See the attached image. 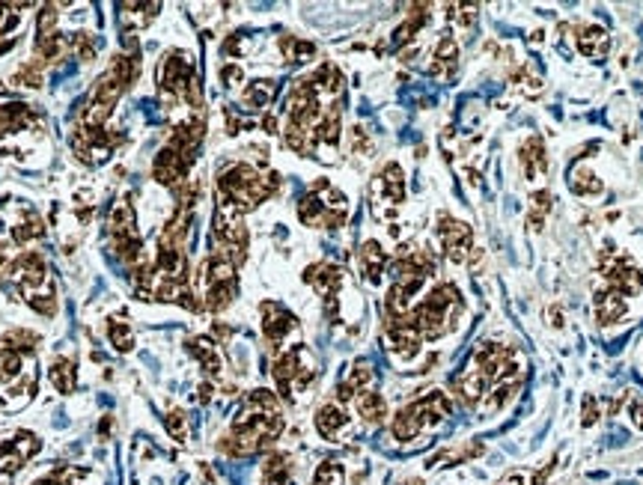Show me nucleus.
I'll list each match as a JSON object with an SVG mask.
<instances>
[{
	"instance_id": "f257e3e1",
	"label": "nucleus",
	"mask_w": 643,
	"mask_h": 485,
	"mask_svg": "<svg viewBox=\"0 0 643 485\" xmlns=\"http://www.w3.org/2000/svg\"><path fill=\"white\" fill-rule=\"evenodd\" d=\"M217 191H221V200H230L233 205H239L242 212L256 209V205L271 196V187L265 182V176L251 164L226 167V170L217 176Z\"/></svg>"
},
{
	"instance_id": "f03ea898",
	"label": "nucleus",
	"mask_w": 643,
	"mask_h": 485,
	"mask_svg": "<svg viewBox=\"0 0 643 485\" xmlns=\"http://www.w3.org/2000/svg\"><path fill=\"white\" fill-rule=\"evenodd\" d=\"M438 239L444 244V253H447L450 262H464L471 253V226L456 221L450 214L438 217Z\"/></svg>"
},
{
	"instance_id": "7ed1b4c3",
	"label": "nucleus",
	"mask_w": 643,
	"mask_h": 485,
	"mask_svg": "<svg viewBox=\"0 0 643 485\" xmlns=\"http://www.w3.org/2000/svg\"><path fill=\"white\" fill-rule=\"evenodd\" d=\"M260 313H262V333H265V340H269L271 345H274V342H283L292 331H298V322H295V315L286 310L283 304H277V301H262V304H260Z\"/></svg>"
},
{
	"instance_id": "20e7f679",
	"label": "nucleus",
	"mask_w": 643,
	"mask_h": 485,
	"mask_svg": "<svg viewBox=\"0 0 643 485\" xmlns=\"http://www.w3.org/2000/svg\"><path fill=\"white\" fill-rule=\"evenodd\" d=\"M188 167H191V161H188V158H182L176 149H170V146H164V149L155 155L152 176H155V182H161V185H167V187H179L182 182H188V179H185V176H188Z\"/></svg>"
},
{
	"instance_id": "39448f33",
	"label": "nucleus",
	"mask_w": 643,
	"mask_h": 485,
	"mask_svg": "<svg viewBox=\"0 0 643 485\" xmlns=\"http://www.w3.org/2000/svg\"><path fill=\"white\" fill-rule=\"evenodd\" d=\"M301 358H304V349H301V345H292V349H283L274 358V363H271L277 390H280V396H286V399L292 396V381H295V375H298L301 366H304Z\"/></svg>"
},
{
	"instance_id": "423d86ee",
	"label": "nucleus",
	"mask_w": 643,
	"mask_h": 485,
	"mask_svg": "<svg viewBox=\"0 0 643 485\" xmlns=\"http://www.w3.org/2000/svg\"><path fill=\"white\" fill-rule=\"evenodd\" d=\"M605 277L610 280V289L619 292L622 298H628V295H637V292L643 289V274H640L628 259H617V265H608V268H605Z\"/></svg>"
},
{
	"instance_id": "0eeeda50",
	"label": "nucleus",
	"mask_w": 643,
	"mask_h": 485,
	"mask_svg": "<svg viewBox=\"0 0 643 485\" xmlns=\"http://www.w3.org/2000/svg\"><path fill=\"white\" fill-rule=\"evenodd\" d=\"M453 387H456V396L464 405H468V408H477V405L486 399V393H489V378L477 369V366H468V369H464L456 378Z\"/></svg>"
},
{
	"instance_id": "6e6552de",
	"label": "nucleus",
	"mask_w": 643,
	"mask_h": 485,
	"mask_svg": "<svg viewBox=\"0 0 643 485\" xmlns=\"http://www.w3.org/2000/svg\"><path fill=\"white\" fill-rule=\"evenodd\" d=\"M304 283L313 286L316 292H322L325 298H334L340 289V283H343V271L334 262H316L304 271Z\"/></svg>"
},
{
	"instance_id": "1a4fd4ad",
	"label": "nucleus",
	"mask_w": 643,
	"mask_h": 485,
	"mask_svg": "<svg viewBox=\"0 0 643 485\" xmlns=\"http://www.w3.org/2000/svg\"><path fill=\"white\" fill-rule=\"evenodd\" d=\"M316 429H319L322 438L337 441L340 434L349 429V414H345V408L337 402H325L322 408L316 411Z\"/></svg>"
},
{
	"instance_id": "9d476101",
	"label": "nucleus",
	"mask_w": 643,
	"mask_h": 485,
	"mask_svg": "<svg viewBox=\"0 0 643 485\" xmlns=\"http://www.w3.org/2000/svg\"><path fill=\"white\" fill-rule=\"evenodd\" d=\"M578 51L583 57H590V60H601V57H608L610 51V36L605 27H599V24H583L578 27Z\"/></svg>"
},
{
	"instance_id": "9b49d317",
	"label": "nucleus",
	"mask_w": 643,
	"mask_h": 485,
	"mask_svg": "<svg viewBox=\"0 0 643 485\" xmlns=\"http://www.w3.org/2000/svg\"><path fill=\"white\" fill-rule=\"evenodd\" d=\"M414 408L420 411L423 425H435V423H441L444 417H450L453 399H450L447 393H441V390H432V393H426V396H420V399L414 402Z\"/></svg>"
},
{
	"instance_id": "f8f14e48",
	"label": "nucleus",
	"mask_w": 643,
	"mask_h": 485,
	"mask_svg": "<svg viewBox=\"0 0 643 485\" xmlns=\"http://www.w3.org/2000/svg\"><path fill=\"white\" fill-rule=\"evenodd\" d=\"M521 170L530 182H536L539 176L548 173V158H545L542 137H527V143L521 146Z\"/></svg>"
},
{
	"instance_id": "ddd939ff",
	"label": "nucleus",
	"mask_w": 643,
	"mask_h": 485,
	"mask_svg": "<svg viewBox=\"0 0 643 485\" xmlns=\"http://www.w3.org/2000/svg\"><path fill=\"white\" fill-rule=\"evenodd\" d=\"M459 68V45L453 36H444L438 48H435V57H432V66H429V75L435 77H450L453 72Z\"/></svg>"
},
{
	"instance_id": "4468645a",
	"label": "nucleus",
	"mask_w": 643,
	"mask_h": 485,
	"mask_svg": "<svg viewBox=\"0 0 643 485\" xmlns=\"http://www.w3.org/2000/svg\"><path fill=\"white\" fill-rule=\"evenodd\" d=\"M188 351L200 360V366L206 369L209 378H217V375H221L224 360H221V354H217V345L209 340V336H194V340H188Z\"/></svg>"
},
{
	"instance_id": "2eb2a0df",
	"label": "nucleus",
	"mask_w": 643,
	"mask_h": 485,
	"mask_svg": "<svg viewBox=\"0 0 643 485\" xmlns=\"http://www.w3.org/2000/svg\"><path fill=\"white\" fill-rule=\"evenodd\" d=\"M390 432H393V438H397V441H414L423 432V417H420V411L414 408V402L393 414Z\"/></svg>"
},
{
	"instance_id": "dca6fc26",
	"label": "nucleus",
	"mask_w": 643,
	"mask_h": 485,
	"mask_svg": "<svg viewBox=\"0 0 643 485\" xmlns=\"http://www.w3.org/2000/svg\"><path fill=\"white\" fill-rule=\"evenodd\" d=\"M354 408H358V417L370 425H381L384 417H388V402H384L381 393L375 390H363L354 396Z\"/></svg>"
},
{
	"instance_id": "f3484780",
	"label": "nucleus",
	"mask_w": 643,
	"mask_h": 485,
	"mask_svg": "<svg viewBox=\"0 0 643 485\" xmlns=\"http://www.w3.org/2000/svg\"><path fill=\"white\" fill-rule=\"evenodd\" d=\"M358 262H361V271H363V277H367L370 283H381L388 256H384L379 241H363L361 244V253H358Z\"/></svg>"
},
{
	"instance_id": "a211bd4d",
	"label": "nucleus",
	"mask_w": 643,
	"mask_h": 485,
	"mask_svg": "<svg viewBox=\"0 0 643 485\" xmlns=\"http://www.w3.org/2000/svg\"><path fill=\"white\" fill-rule=\"evenodd\" d=\"M626 315V298L613 289H605L596 295V322L599 324H613L617 319Z\"/></svg>"
},
{
	"instance_id": "6ab92c4d",
	"label": "nucleus",
	"mask_w": 643,
	"mask_h": 485,
	"mask_svg": "<svg viewBox=\"0 0 643 485\" xmlns=\"http://www.w3.org/2000/svg\"><path fill=\"white\" fill-rule=\"evenodd\" d=\"M313 134H316V143H325V146H331V149L340 143V107L337 104H331L328 111L322 113V120L313 128Z\"/></svg>"
},
{
	"instance_id": "aec40b11",
	"label": "nucleus",
	"mask_w": 643,
	"mask_h": 485,
	"mask_svg": "<svg viewBox=\"0 0 643 485\" xmlns=\"http://www.w3.org/2000/svg\"><path fill=\"white\" fill-rule=\"evenodd\" d=\"M235 298V280H226V283H209L206 286V295H203V306L212 313H224L226 306L233 304Z\"/></svg>"
},
{
	"instance_id": "412c9836",
	"label": "nucleus",
	"mask_w": 643,
	"mask_h": 485,
	"mask_svg": "<svg viewBox=\"0 0 643 485\" xmlns=\"http://www.w3.org/2000/svg\"><path fill=\"white\" fill-rule=\"evenodd\" d=\"M134 226H137V217H134V209H132L128 203L114 205L111 214H107V230H111L114 239H116V235H132V232H137Z\"/></svg>"
},
{
	"instance_id": "4be33fe9",
	"label": "nucleus",
	"mask_w": 643,
	"mask_h": 485,
	"mask_svg": "<svg viewBox=\"0 0 643 485\" xmlns=\"http://www.w3.org/2000/svg\"><path fill=\"white\" fill-rule=\"evenodd\" d=\"M48 378L57 387V393H72L75 384H78V372H75V363L72 360H54L51 369H48Z\"/></svg>"
},
{
	"instance_id": "5701e85b",
	"label": "nucleus",
	"mask_w": 643,
	"mask_h": 485,
	"mask_svg": "<svg viewBox=\"0 0 643 485\" xmlns=\"http://www.w3.org/2000/svg\"><path fill=\"white\" fill-rule=\"evenodd\" d=\"M298 217H301V223L307 226H325V217H328V209L322 205V200L316 194L307 191L301 200H298Z\"/></svg>"
},
{
	"instance_id": "b1692460",
	"label": "nucleus",
	"mask_w": 643,
	"mask_h": 485,
	"mask_svg": "<svg viewBox=\"0 0 643 485\" xmlns=\"http://www.w3.org/2000/svg\"><path fill=\"white\" fill-rule=\"evenodd\" d=\"M283 140L286 146H289L292 152H298V155H310L316 149V134L310 131V128H301V125H286V131H283Z\"/></svg>"
},
{
	"instance_id": "393cba45",
	"label": "nucleus",
	"mask_w": 643,
	"mask_h": 485,
	"mask_svg": "<svg viewBox=\"0 0 643 485\" xmlns=\"http://www.w3.org/2000/svg\"><path fill=\"white\" fill-rule=\"evenodd\" d=\"M277 45H280V54L289 63H307L316 54V45L304 42V39H298V36H280V42Z\"/></svg>"
},
{
	"instance_id": "a878e982",
	"label": "nucleus",
	"mask_w": 643,
	"mask_h": 485,
	"mask_svg": "<svg viewBox=\"0 0 643 485\" xmlns=\"http://www.w3.org/2000/svg\"><path fill=\"white\" fill-rule=\"evenodd\" d=\"M277 95V84L274 81H253L244 86V104L251 107H269Z\"/></svg>"
},
{
	"instance_id": "bb28decb",
	"label": "nucleus",
	"mask_w": 643,
	"mask_h": 485,
	"mask_svg": "<svg viewBox=\"0 0 643 485\" xmlns=\"http://www.w3.org/2000/svg\"><path fill=\"white\" fill-rule=\"evenodd\" d=\"M21 351L0 349V384H12L21 378Z\"/></svg>"
},
{
	"instance_id": "cd10ccee",
	"label": "nucleus",
	"mask_w": 643,
	"mask_h": 485,
	"mask_svg": "<svg viewBox=\"0 0 643 485\" xmlns=\"http://www.w3.org/2000/svg\"><path fill=\"white\" fill-rule=\"evenodd\" d=\"M548 212H551V194H548V191L533 194V200H530V212H527V223H530V230H533V232H539V230H542V223H545Z\"/></svg>"
},
{
	"instance_id": "c85d7f7f",
	"label": "nucleus",
	"mask_w": 643,
	"mask_h": 485,
	"mask_svg": "<svg viewBox=\"0 0 643 485\" xmlns=\"http://www.w3.org/2000/svg\"><path fill=\"white\" fill-rule=\"evenodd\" d=\"M572 191L581 194V196H596V194H601V182L596 179L592 170L578 167V170H572Z\"/></svg>"
},
{
	"instance_id": "c756f323",
	"label": "nucleus",
	"mask_w": 643,
	"mask_h": 485,
	"mask_svg": "<svg viewBox=\"0 0 643 485\" xmlns=\"http://www.w3.org/2000/svg\"><path fill=\"white\" fill-rule=\"evenodd\" d=\"M343 482H345V470H343V464L334 461V459L322 461L313 473V485H343Z\"/></svg>"
},
{
	"instance_id": "7c9ffc66",
	"label": "nucleus",
	"mask_w": 643,
	"mask_h": 485,
	"mask_svg": "<svg viewBox=\"0 0 643 485\" xmlns=\"http://www.w3.org/2000/svg\"><path fill=\"white\" fill-rule=\"evenodd\" d=\"M42 232H45V223H42V217H39V214H27V221H24V223L12 226V239H15L18 244L33 241V239H39Z\"/></svg>"
},
{
	"instance_id": "2f4dec72",
	"label": "nucleus",
	"mask_w": 643,
	"mask_h": 485,
	"mask_svg": "<svg viewBox=\"0 0 643 485\" xmlns=\"http://www.w3.org/2000/svg\"><path fill=\"white\" fill-rule=\"evenodd\" d=\"M345 381H349L358 393L372 390V384H375V369H372V366H370L367 360H361V363H354V366H352V372H349V378H345Z\"/></svg>"
},
{
	"instance_id": "473e14b6",
	"label": "nucleus",
	"mask_w": 643,
	"mask_h": 485,
	"mask_svg": "<svg viewBox=\"0 0 643 485\" xmlns=\"http://www.w3.org/2000/svg\"><path fill=\"white\" fill-rule=\"evenodd\" d=\"M107 336H111V342L116 345V351H132L134 333H132V328H128L125 322L111 319V324H107Z\"/></svg>"
},
{
	"instance_id": "72a5a7b5",
	"label": "nucleus",
	"mask_w": 643,
	"mask_h": 485,
	"mask_svg": "<svg viewBox=\"0 0 643 485\" xmlns=\"http://www.w3.org/2000/svg\"><path fill=\"white\" fill-rule=\"evenodd\" d=\"M12 81L21 84V86H42V63H39V60L24 63V66L15 72Z\"/></svg>"
},
{
	"instance_id": "f704fd0d",
	"label": "nucleus",
	"mask_w": 643,
	"mask_h": 485,
	"mask_svg": "<svg viewBox=\"0 0 643 485\" xmlns=\"http://www.w3.org/2000/svg\"><path fill=\"white\" fill-rule=\"evenodd\" d=\"M57 18H60L57 6H42V12H39V21H36V30H39L36 39L54 36V33H57Z\"/></svg>"
},
{
	"instance_id": "c9c22d12",
	"label": "nucleus",
	"mask_w": 643,
	"mask_h": 485,
	"mask_svg": "<svg viewBox=\"0 0 643 485\" xmlns=\"http://www.w3.org/2000/svg\"><path fill=\"white\" fill-rule=\"evenodd\" d=\"M27 304H30L39 315H48V319H51V315L57 313V298H54V292H45V295H42V292L27 295Z\"/></svg>"
},
{
	"instance_id": "e433bc0d",
	"label": "nucleus",
	"mask_w": 643,
	"mask_h": 485,
	"mask_svg": "<svg viewBox=\"0 0 643 485\" xmlns=\"http://www.w3.org/2000/svg\"><path fill=\"white\" fill-rule=\"evenodd\" d=\"M164 425H167V432H170L173 441H179V443L188 441V423H185V414L182 411H170V414H167Z\"/></svg>"
},
{
	"instance_id": "4c0bfd02",
	"label": "nucleus",
	"mask_w": 643,
	"mask_h": 485,
	"mask_svg": "<svg viewBox=\"0 0 643 485\" xmlns=\"http://www.w3.org/2000/svg\"><path fill=\"white\" fill-rule=\"evenodd\" d=\"M477 9L480 6H473V3L450 6V18H453V21H459V24H473V21H477Z\"/></svg>"
},
{
	"instance_id": "58836bf2",
	"label": "nucleus",
	"mask_w": 643,
	"mask_h": 485,
	"mask_svg": "<svg viewBox=\"0 0 643 485\" xmlns=\"http://www.w3.org/2000/svg\"><path fill=\"white\" fill-rule=\"evenodd\" d=\"M221 77H224L226 86H239V84L244 81V72H242L239 63H226V66L221 68Z\"/></svg>"
},
{
	"instance_id": "ea45409f",
	"label": "nucleus",
	"mask_w": 643,
	"mask_h": 485,
	"mask_svg": "<svg viewBox=\"0 0 643 485\" xmlns=\"http://www.w3.org/2000/svg\"><path fill=\"white\" fill-rule=\"evenodd\" d=\"M599 405H596V399H592V396H587V399H583V408H581V425H592V423H596L599 420Z\"/></svg>"
},
{
	"instance_id": "a19ab883",
	"label": "nucleus",
	"mask_w": 643,
	"mask_h": 485,
	"mask_svg": "<svg viewBox=\"0 0 643 485\" xmlns=\"http://www.w3.org/2000/svg\"><path fill=\"white\" fill-rule=\"evenodd\" d=\"M498 485H527V477H524L521 470H516V473H509L507 479H500Z\"/></svg>"
},
{
	"instance_id": "79ce46f5",
	"label": "nucleus",
	"mask_w": 643,
	"mask_h": 485,
	"mask_svg": "<svg viewBox=\"0 0 643 485\" xmlns=\"http://www.w3.org/2000/svg\"><path fill=\"white\" fill-rule=\"evenodd\" d=\"M631 420H635L637 429H643V405H640V402L631 405Z\"/></svg>"
},
{
	"instance_id": "37998d69",
	"label": "nucleus",
	"mask_w": 643,
	"mask_h": 485,
	"mask_svg": "<svg viewBox=\"0 0 643 485\" xmlns=\"http://www.w3.org/2000/svg\"><path fill=\"white\" fill-rule=\"evenodd\" d=\"M262 479H265V485H292L289 473H280V477H262Z\"/></svg>"
},
{
	"instance_id": "c03bdc74",
	"label": "nucleus",
	"mask_w": 643,
	"mask_h": 485,
	"mask_svg": "<svg viewBox=\"0 0 643 485\" xmlns=\"http://www.w3.org/2000/svg\"><path fill=\"white\" fill-rule=\"evenodd\" d=\"M262 128H265V131H269V134H274V128H277V120H274L271 113H269V116H265V120H262Z\"/></svg>"
},
{
	"instance_id": "a18cd8bd",
	"label": "nucleus",
	"mask_w": 643,
	"mask_h": 485,
	"mask_svg": "<svg viewBox=\"0 0 643 485\" xmlns=\"http://www.w3.org/2000/svg\"><path fill=\"white\" fill-rule=\"evenodd\" d=\"M200 399H212V384H200Z\"/></svg>"
}]
</instances>
